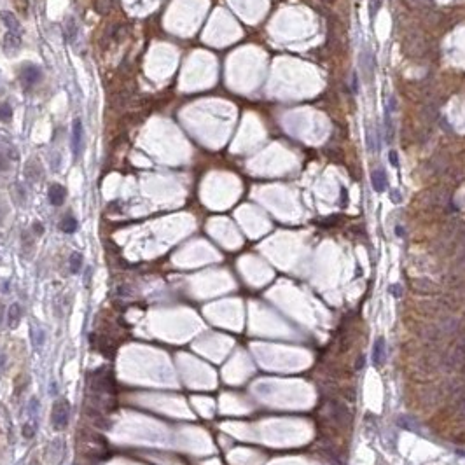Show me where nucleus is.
Wrapping results in <instances>:
<instances>
[{"instance_id": "obj_19", "label": "nucleus", "mask_w": 465, "mask_h": 465, "mask_svg": "<svg viewBox=\"0 0 465 465\" xmlns=\"http://www.w3.org/2000/svg\"><path fill=\"white\" fill-rule=\"evenodd\" d=\"M383 2L385 0H369V14H371V18H374L380 12V9L383 7Z\"/></svg>"}, {"instance_id": "obj_12", "label": "nucleus", "mask_w": 465, "mask_h": 465, "mask_svg": "<svg viewBox=\"0 0 465 465\" xmlns=\"http://www.w3.org/2000/svg\"><path fill=\"white\" fill-rule=\"evenodd\" d=\"M116 4H117V0H97V2H95V11H97L98 14H108V12L116 7Z\"/></svg>"}, {"instance_id": "obj_11", "label": "nucleus", "mask_w": 465, "mask_h": 465, "mask_svg": "<svg viewBox=\"0 0 465 465\" xmlns=\"http://www.w3.org/2000/svg\"><path fill=\"white\" fill-rule=\"evenodd\" d=\"M2 20H4V23H5V26H7L9 32H12V33L21 32V25H20V21H18V18L14 16V12L4 11L2 12Z\"/></svg>"}, {"instance_id": "obj_23", "label": "nucleus", "mask_w": 465, "mask_h": 465, "mask_svg": "<svg viewBox=\"0 0 465 465\" xmlns=\"http://www.w3.org/2000/svg\"><path fill=\"white\" fill-rule=\"evenodd\" d=\"M352 91L359 93V76H357V72H352Z\"/></svg>"}, {"instance_id": "obj_20", "label": "nucleus", "mask_w": 465, "mask_h": 465, "mask_svg": "<svg viewBox=\"0 0 465 465\" xmlns=\"http://www.w3.org/2000/svg\"><path fill=\"white\" fill-rule=\"evenodd\" d=\"M388 161H390V165H392L393 168H399V154H397V151L390 149V151H388Z\"/></svg>"}, {"instance_id": "obj_10", "label": "nucleus", "mask_w": 465, "mask_h": 465, "mask_svg": "<svg viewBox=\"0 0 465 465\" xmlns=\"http://www.w3.org/2000/svg\"><path fill=\"white\" fill-rule=\"evenodd\" d=\"M21 306L18 305V303H12L11 306H9V311H7V324H9V327H18L20 325V322H21Z\"/></svg>"}, {"instance_id": "obj_27", "label": "nucleus", "mask_w": 465, "mask_h": 465, "mask_svg": "<svg viewBox=\"0 0 465 465\" xmlns=\"http://www.w3.org/2000/svg\"><path fill=\"white\" fill-rule=\"evenodd\" d=\"M4 170H7V161H5V157L0 154V172H4Z\"/></svg>"}, {"instance_id": "obj_2", "label": "nucleus", "mask_w": 465, "mask_h": 465, "mask_svg": "<svg viewBox=\"0 0 465 465\" xmlns=\"http://www.w3.org/2000/svg\"><path fill=\"white\" fill-rule=\"evenodd\" d=\"M68 416H70V404L67 401H58L52 406V413H51V421L52 427L56 430H63L68 423Z\"/></svg>"}, {"instance_id": "obj_9", "label": "nucleus", "mask_w": 465, "mask_h": 465, "mask_svg": "<svg viewBox=\"0 0 465 465\" xmlns=\"http://www.w3.org/2000/svg\"><path fill=\"white\" fill-rule=\"evenodd\" d=\"M63 30H65V39L72 44V42H76V39H77V33H79V26H77V21H76V18H72V16H68L67 20H65V26H63Z\"/></svg>"}, {"instance_id": "obj_16", "label": "nucleus", "mask_w": 465, "mask_h": 465, "mask_svg": "<svg viewBox=\"0 0 465 465\" xmlns=\"http://www.w3.org/2000/svg\"><path fill=\"white\" fill-rule=\"evenodd\" d=\"M68 266H70V271H72L74 275H77V273L82 269V256H80L79 252H74L72 256H70V259H68Z\"/></svg>"}, {"instance_id": "obj_8", "label": "nucleus", "mask_w": 465, "mask_h": 465, "mask_svg": "<svg viewBox=\"0 0 465 465\" xmlns=\"http://www.w3.org/2000/svg\"><path fill=\"white\" fill-rule=\"evenodd\" d=\"M65 196H67V191H65L63 185L54 184V185H51V187H49V201H51V205H54V207H60V205H63Z\"/></svg>"}, {"instance_id": "obj_14", "label": "nucleus", "mask_w": 465, "mask_h": 465, "mask_svg": "<svg viewBox=\"0 0 465 465\" xmlns=\"http://www.w3.org/2000/svg\"><path fill=\"white\" fill-rule=\"evenodd\" d=\"M5 49H9V51H14V49H18L21 46V37L20 33H12V32H7V35H5Z\"/></svg>"}, {"instance_id": "obj_18", "label": "nucleus", "mask_w": 465, "mask_h": 465, "mask_svg": "<svg viewBox=\"0 0 465 465\" xmlns=\"http://www.w3.org/2000/svg\"><path fill=\"white\" fill-rule=\"evenodd\" d=\"M12 117V107L7 102L0 103V121H9Z\"/></svg>"}, {"instance_id": "obj_25", "label": "nucleus", "mask_w": 465, "mask_h": 465, "mask_svg": "<svg viewBox=\"0 0 465 465\" xmlns=\"http://www.w3.org/2000/svg\"><path fill=\"white\" fill-rule=\"evenodd\" d=\"M5 364H7V355H5V353H2V352H0V374L4 373V369H5Z\"/></svg>"}, {"instance_id": "obj_29", "label": "nucleus", "mask_w": 465, "mask_h": 465, "mask_svg": "<svg viewBox=\"0 0 465 465\" xmlns=\"http://www.w3.org/2000/svg\"><path fill=\"white\" fill-rule=\"evenodd\" d=\"M362 365H364V355H361V357H359V361H357V367H355V369H357V371H359V369H362Z\"/></svg>"}, {"instance_id": "obj_24", "label": "nucleus", "mask_w": 465, "mask_h": 465, "mask_svg": "<svg viewBox=\"0 0 465 465\" xmlns=\"http://www.w3.org/2000/svg\"><path fill=\"white\" fill-rule=\"evenodd\" d=\"M390 292H392V294H393V296H395V297H401V294H402V289H401V285H399V284L392 285V287H390Z\"/></svg>"}, {"instance_id": "obj_26", "label": "nucleus", "mask_w": 465, "mask_h": 465, "mask_svg": "<svg viewBox=\"0 0 465 465\" xmlns=\"http://www.w3.org/2000/svg\"><path fill=\"white\" fill-rule=\"evenodd\" d=\"M458 414H460V418L465 420V399L460 402V406H458Z\"/></svg>"}, {"instance_id": "obj_5", "label": "nucleus", "mask_w": 465, "mask_h": 465, "mask_svg": "<svg viewBox=\"0 0 465 465\" xmlns=\"http://www.w3.org/2000/svg\"><path fill=\"white\" fill-rule=\"evenodd\" d=\"M371 184H373V189L376 193H385L387 185H388V177H387L385 168L378 166L371 172Z\"/></svg>"}, {"instance_id": "obj_22", "label": "nucleus", "mask_w": 465, "mask_h": 465, "mask_svg": "<svg viewBox=\"0 0 465 465\" xmlns=\"http://www.w3.org/2000/svg\"><path fill=\"white\" fill-rule=\"evenodd\" d=\"M390 200H392L393 203H401V201H402L401 191H399V189H393V191H390Z\"/></svg>"}, {"instance_id": "obj_15", "label": "nucleus", "mask_w": 465, "mask_h": 465, "mask_svg": "<svg viewBox=\"0 0 465 465\" xmlns=\"http://www.w3.org/2000/svg\"><path fill=\"white\" fill-rule=\"evenodd\" d=\"M60 228H61V231H63V232H76V229H77V221H76V217H72V215H65L63 219H61Z\"/></svg>"}, {"instance_id": "obj_1", "label": "nucleus", "mask_w": 465, "mask_h": 465, "mask_svg": "<svg viewBox=\"0 0 465 465\" xmlns=\"http://www.w3.org/2000/svg\"><path fill=\"white\" fill-rule=\"evenodd\" d=\"M397 108V100L393 95L388 97V102L385 105V116H383V128H385V142L392 144L393 136H395V126H393V114Z\"/></svg>"}, {"instance_id": "obj_17", "label": "nucleus", "mask_w": 465, "mask_h": 465, "mask_svg": "<svg viewBox=\"0 0 465 465\" xmlns=\"http://www.w3.org/2000/svg\"><path fill=\"white\" fill-rule=\"evenodd\" d=\"M44 337H46L44 329H40V327H32V341H33V346H35V348L44 345Z\"/></svg>"}, {"instance_id": "obj_31", "label": "nucleus", "mask_w": 465, "mask_h": 465, "mask_svg": "<svg viewBox=\"0 0 465 465\" xmlns=\"http://www.w3.org/2000/svg\"><path fill=\"white\" fill-rule=\"evenodd\" d=\"M462 455H464V457H465V451H462Z\"/></svg>"}, {"instance_id": "obj_21", "label": "nucleus", "mask_w": 465, "mask_h": 465, "mask_svg": "<svg viewBox=\"0 0 465 465\" xmlns=\"http://www.w3.org/2000/svg\"><path fill=\"white\" fill-rule=\"evenodd\" d=\"M33 434H35V429H33L30 423H25V425H23V436L26 437V439H32Z\"/></svg>"}, {"instance_id": "obj_28", "label": "nucleus", "mask_w": 465, "mask_h": 465, "mask_svg": "<svg viewBox=\"0 0 465 465\" xmlns=\"http://www.w3.org/2000/svg\"><path fill=\"white\" fill-rule=\"evenodd\" d=\"M33 228H35V232H37V234H42V232H44V228H42V224H39V222H37V224L33 226Z\"/></svg>"}, {"instance_id": "obj_13", "label": "nucleus", "mask_w": 465, "mask_h": 465, "mask_svg": "<svg viewBox=\"0 0 465 465\" xmlns=\"http://www.w3.org/2000/svg\"><path fill=\"white\" fill-rule=\"evenodd\" d=\"M365 147H367V153H376V133L371 126L365 128Z\"/></svg>"}, {"instance_id": "obj_4", "label": "nucleus", "mask_w": 465, "mask_h": 465, "mask_svg": "<svg viewBox=\"0 0 465 465\" xmlns=\"http://www.w3.org/2000/svg\"><path fill=\"white\" fill-rule=\"evenodd\" d=\"M82 136H84V129H82V123L80 119H76L72 125V140H70V145H72V153L74 156H79L80 151H82Z\"/></svg>"}, {"instance_id": "obj_30", "label": "nucleus", "mask_w": 465, "mask_h": 465, "mask_svg": "<svg viewBox=\"0 0 465 465\" xmlns=\"http://www.w3.org/2000/svg\"><path fill=\"white\" fill-rule=\"evenodd\" d=\"M2 318H4V306L0 303V325H2Z\"/></svg>"}, {"instance_id": "obj_6", "label": "nucleus", "mask_w": 465, "mask_h": 465, "mask_svg": "<svg viewBox=\"0 0 465 465\" xmlns=\"http://www.w3.org/2000/svg\"><path fill=\"white\" fill-rule=\"evenodd\" d=\"M21 80H23V84L26 86V88L35 86L40 80V68L35 67V65H26V67H23V70H21Z\"/></svg>"}, {"instance_id": "obj_3", "label": "nucleus", "mask_w": 465, "mask_h": 465, "mask_svg": "<svg viewBox=\"0 0 465 465\" xmlns=\"http://www.w3.org/2000/svg\"><path fill=\"white\" fill-rule=\"evenodd\" d=\"M329 414H331V418H333L334 423H337V425L343 427V429H345V427H348V423H350V411L343 404L333 401L329 404Z\"/></svg>"}, {"instance_id": "obj_7", "label": "nucleus", "mask_w": 465, "mask_h": 465, "mask_svg": "<svg viewBox=\"0 0 465 465\" xmlns=\"http://www.w3.org/2000/svg\"><path fill=\"white\" fill-rule=\"evenodd\" d=\"M385 357H387L385 339H383V337H378L373 348V364L376 365V367H380V365L385 364Z\"/></svg>"}]
</instances>
